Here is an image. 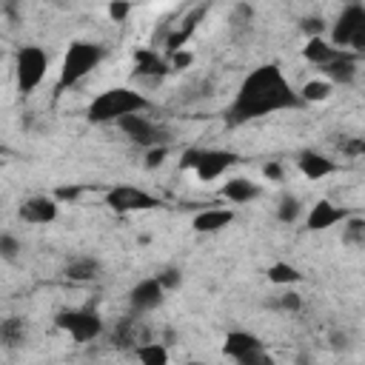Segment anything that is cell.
<instances>
[{"label":"cell","instance_id":"1","mask_svg":"<svg viewBox=\"0 0 365 365\" xmlns=\"http://www.w3.org/2000/svg\"><path fill=\"white\" fill-rule=\"evenodd\" d=\"M302 106L305 103L291 88V83L285 80L279 66L268 63V66L254 68L242 80L234 103L225 111V123L228 125H242L248 120H257V117H265V114H274V111H285V108H302Z\"/></svg>","mask_w":365,"mask_h":365},{"label":"cell","instance_id":"2","mask_svg":"<svg viewBox=\"0 0 365 365\" xmlns=\"http://www.w3.org/2000/svg\"><path fill=\"white\" fill-rule=\"evenodd\" d=\"M145 108H151V100L145 94L125 88V86H114L91 100L86 117H88V123L103 125V123H120L128 114H143Z\"/></svg>","mask_w":365,"mask_h":365},{"label":"cell","instance_id":"3","mask_svg":"<svg viewBox=\"0 0 365 365\" xmlns=\"http://www.w3.org/2000/svg\"><path fill=\"white\" fill-rule=\"evenodd\" d=\"M106 57V48L100 43H91V40H74L63 57V66H60V80H57V91H66L71 86H77L86 74H91Z\"/></svg>","mask_w":365,"mask_h":365},{"label":"cell","instance_id":"4","mask_svg":"<svg viewBox=\"0 0 365 365\" xmlns=\"http://www.w3.org/2000/svg\"><path fill=\"white\" fill-rule=\"evenodd\" d=\"M331 46L339 51H345V46H351L356 57L365 51V6L351 3L348 9H342V14L336 17V23L331 29Z\"/></svg>","mask_w":365,"mask_h":365},{"label":"cell","instance_id":"5","mask_svg":"<svg viewBox=\"0 0 365 365\" xmlns=\"http://www.w3.org/2000/svg\"><path fill=\"white\" fill-rule=\"evenodd\" d=\"M237 163L234 151H222V148H188L180 160V168H194V174L202 182H211L217 177H222L231 165Z\"/></svg>","mask_w":365,"mask_h":365},{"label":"cell","instance_id":"6","mask_svg":"<svg viewBox=\"0 0 365 365\" xmlns=\"http://www.w3.org/2000/svg\"><path fill=\"white\" fill-rule=\"evenodd\" d=\"M48 68V54L40 46H23L14 57V77H17V91L20 94H31L40 80L46 77Z\"/></svg>","mask_w":365,"mask_h":365},{"label":"cell","instance_id":"7","mask_svg":"<svg viewBox=\"0 0 365 365\" xmlns=\"http://www.w3.org/2000/svg\"><path fill=\"white\" fill-rule=\"evenodd\" d=\"M117 125L131 143L145 145V148H157V145H168L171 143V131L165 125H160V123H151L145 114H128Z\"/></svg>","mask_w":365,"mask_h":365},{"label":"cell","instance_id":"8","mask_svg":"<svg viewBox=\"0 0 365 365\" xmlns=\"http://www.w3.org/2000/svg\"><path fill=\"white\" fill-rule=\"evenodd\" d=\"M57 328H63L74 342H91L103 334V319L94 311H60L54 317Z\"/></svg>","mask_w":365,"mask_h":365},{"label":"cell","instance_id":"9","mask_svg":"<svg viewBox=\"0 0 365 365\" xmlns=\"http://www.w3.org/2000/svg\"><path fill=\"white\" fill-rule=\"evenodd\" d=\"M106 202L114 211H148V208L163 205L154 194H148L143 188H134V185H114V188H108Z\"/></svg>","mask_w":365,"mask_h":365},{"label":"cell","instance_id":"10","mask_svg":"<svg viewBox=\"0 0 365 365\" xmlns=\"http://www.w3.org/2000/svg\"><path fill=\"white\" fill-rule=\"evenodd\" d=\"M17 214H20V220H26V222L46 225V222H54V217H57V202H54V197L37 194V197L23 200Z\"/></svg>","mask_w":365,"mask_h":365},{"label":"cell","instance_id":"11","mask_svg":"<svg viewBox=\"0 0 365 365\" xmlns=\"http://www.w3.org/2000/svg\"><path fill=\"white\" fill-rule=\"evenodd\" d=\"M163 288H160V282L151 277V279H143V282H137L131 291H128V305H131V311H137V314H145V311H154V308H160V302H163Z\"/></svg>","mask_w":365,"mask_h":365},{"label":"cell","instance_id":"12","mask_svg":"<svg viewBox=\"0 0 365 365\" xmlns=\"http://www.w3.org/2000/svg\"><path fill=\"white\" fill-rule=\"evenodd\" d=\"M345 217H351L348 208H339V205H334L328 200H319L317 205H311V211L305 217V225H308V231H325V228L342 222Z\"/></svg>","mask_w":365,"mask_h":365},{"label":"cell","instance_id":"13","mask_svg":"<svg viewBox=\"0 0 365 365\" xmlns=\"http://www.w3.org/2000/svg\"><path fill=\"white\" fill-rule=\"evenodd\" d=\"M356 71H359V57L351 54V51H342L334 63L322 66V74L328 77V83H342V86L354 83L356 80Z\"/></svg>","mask_w":365,"mask_h":365},{"label":"cell","instance_id":"14","mask_svg":"<svg viewBox=\"0 0 365 365\" xmlns=\"http://www.w3.org/2000/svg\"><path fill=\"white\" fill-rule=\"evenodd\" d=\"M297 165H299V171H302L308 180H322V177H328V174L336 171V163H334L331 157H325V154H319V151H311V148L297 157Z\"/></svg>","mask_w":365,"mask_h":365},{"label":"cell","instance_id":"15","mask_svg":"<svg viewBox=\"0 0 365 365\" xmlns=\"http://www.w3.org/2000/svg\"><path fill=\"white\" fill-rule=\"evenodd\" d=\"M231 222H234V211L231 208H205L191 220L194 231H200V234H214V231H220V228H225Z\"/></svg>","mask_w":365,"mask_h":365},{"label":"cell","instance_id":"16","mask_svg":"<svg viewBox=\"0 0 365 365\" xmlns=\"http://www.w3.org/2000/svg\"><path fill=\"white\" fill-rule=\"evenodd\" d=\"M205 11H208V6H197L185 20H182V26L180 29H174V31H168V37H165V48L174 54V51H182V46H185V40L191 37V31L197 29V23L205 17Z\"/></svg>","mask_w":365,"mask_h":365},{"label":"cell","instance_id":"17","mask_svg":"<svg viewBox=\"0 0 365 365\" xmlns=\"http://www.w3.org/2000/svg\"><path fill=\"white\" fill-rule=\"evenodd\" d=\"M100 271H103V265H100V259H94V257H74V259H68L66 268H63V274H66L68 279H74V282H91V279L100 277Z\"/></svg>","mask_w":365,"mask_h":365},{"label":"cell","instance_id":"18","mask_svg":"<svg viewBox=\"0 0 365 365\" xmlns=\"http://www.w3.org/2000/svg\"><path fill=\"white\" fill-rule=\"evenodd\" d=\"M220 194H222L225 200H231V202H251V200L259 197V185L251 182V180H245V177H231V180L220 188Z\"/></svg>","mask_w":365,"mask_h":365},{"label":"cell","instance_id":"19","mask_svg":"<svg viewBox=\"0 0 365 365\" xmlns=\"http://www.w3.org/2000/svg\"><path fill=\"white\" fill-rule=\"evenodd\" d=\"M257 348H262V342L254 334H248V331H231L225 336V342H222V351L228 356H234V359H240V356H245V354H251Z\"/></svg>","mask_w":365,"mask_h":365},{"label":"cell","instance_id":"20","mask_svg":"<svg viewBox=\"0 0 365 365\" xmlns=\"http://www.w3.org/2000/svg\"><path fill=\"white\" fill-rule=\"evenodd\" d=\"M26 322L20 319V317H6V319H0V345L3 348H9V351H14V348H20V345H26Z\"/></svg>","mask_w":365,"mask_h":365},{"label":"cell","instance_id":"21","mask_svg":"<svg viewBox=\"0 0 365 365\" xmlns=\"http://www.w3.org/2000/svg\"><path fill=\"white\" fill-rule=\"evenodd\" d=\"M302 54H305V60H311V63H317V66L322 68V66L334 63L342 51H339V48H334V46H331L328 40H322V37H311V40L305 43Z\"/></svg>","mask_w":365,"mask_h":365},{"label":"cell","instance_id":"22","mask_svg":"<svg viewBox=\"0 0 365 365\" xmlns=\"http://www.w3.org/2000/svg\"><path fill=\"white\" fill-rule=\"evenodd\" d=\"M134 63H137V74H140V77H163V74L168 71V63H165L154 48L137 51Z\"/></svg>","mask_w":365,"mask_h":365},{"label":"cell","instance_id":"23","mask_svg":"<svg viewBox=\"0 0 365 365\" xmlns=\"http://www.w3.org/2000/svg\"><path fill=\"white\" fill-rule=\"evenodd\" d=\"M342 242L345 245H365V220L359 214H351L342 220Z\"/></svg>","mask_w":365,"mask_h":365},{"label":"cell","instance_id":"24","mask_svg":"<svg viewBox=\"0 0 365 365\" xmlns=\"http://www.w3.org/2000/svg\"><path fill=\"white\" fill-rule=\"evenodd\" d=\"M137 359L143 365H168V348L163 342H145L137 348Z\"/></svg>","mask_w":365,"mask_h":365},{"label":"cell","instance_id":"25","mask_svg":"<svg viewBox=\"0 0 365 365\" xmlns=\"http://www.w3.org/2000/svg\"><path fill=\"white\" fill-rule=\"evenodd\" d=\"M331 91H334V86L328 80H308L302 86V91H297V94L302 103H319V100H328Z\"/></svg>","mask_w":365,"mask_h":365},{"label":"cell","instance_id":"26","mask_svg":"<svg viewBox=\"0 0 365 365\" xmlns=\"http://www.w3.org/2000/svg\"><path fill=\"white\" fill-rule=\"evenodd\" d=\"M299 214H302V202H299V197L285 194V197L279 200V205H277V220H279V222H297Z\"/></svg>","mask_w":365,"mask_h":365},{"label":"cell","instance_id":"27","mask_svg":"<svg viewBox=\"0 0 365 365\" xmlns=\"http://www.w3.org/2000/svg\"><path fill=\"white\" fill-rule=\"evenodd\" d=\"M299 271L294 268V265H288V262H274L271 268H268V279L274 282V285H291V282H299Z\"/></svg>","mask_w":365,"mask_h":365},{"label":"cell","instance_id":"28","mask_svg":"<svg viewBox=\"0 0 365 365\" xmlns=\"http://www.w3.org/2000/svg\"><path fill=\"white\" fill-rule=\"evenodd\" d=\"M154 279L160 282V288H163V291H171V288H177V285L182 282V271H180V268H174V265H168V268H163Z\"/></svg>","mask_w":365,"mask_h":365},{"label":"cell","instance_id":"29","mask_svg":"<svg viewBox=\"0 0 365 365\" xmlns=\"http://www.w3.org/2000/svg\"><path fill=\"white\" fill-rule=\"evenodd\" d=\"M0 257L9 259V262H14L20 257V240L11 237V234H0Z\"/></svg>","mask_w":365,"mask_h":365},{"label":"cell","instance_id":"30","mask_svg":"<svg viewBox=\"0 0 365 365\" xmlns=\"http://www.w3.org/2000/svg\"><path fill=\"white\" fill-rule=\"evenodd\" d=\"M277 308L297 314V311L302 308V299H299V294H297V291H285V294H279V299H277Z\"/></svg>","mask_w":365,"mask_h":365},{"label":"cell","instance_id":"31","mask_svg":"<svg viewBox=\"0 0 365 365\" xmlns=\"http://www.w3.org/2000/svg\"><path fill=\"white\" fill-rule=\"evenodd\" d=\"M168 157V145H157V148H148L145 151V168H160Z\"/></svg>","mask_w":365,"mask_h":365},{"label":"cell","instance_id":"32","mask_svg":"<svg viewBox=\"0 0 365 365\" xmlns=\"http://www.w3.org/2000/svg\"><path fill=\"white\" fill-rule=\"evenodd\" d=\"M237 365H274V359H271L262 348H257V351H251V354L240 356V359H237Z\"/></svg>","mask_w":365,"mask_h":365},{"label":"cell","instance_id":"33","mask_svg":"<svg viewBox=\"0 0 365 365\" xmlns=\"http://www.w3.org/2000/svg\"><path fill=\"white\" fill-rule=\"evenodd\" d=\"M299 29L308 34V40H311V37H322V31H325V20H322V17H305Z\"/></svg>","mask_w":365,"mask_h":365},{"label":"cell","instance_id":"34","mask_svg":"<svg viewBox=\"0 0 365 365\" xmlns=\"http://www.w3.org/2000/svg\"><path fill=\"white\" fill-rule=\"evenodd\" d=\"M80 194H83V185H60V188L54 191V202H57V200H60V202H66V200L71 202V200H77Z\"/></svg>","mask_w":365,"mask_h":365},{"label":"cell","instance_id":"35","mask_svg":"<svg viewBox=\"0 0 365 365\" xmlns=\"http://www.w3.org/2000/svg\"><path fill=\"white\" fill-rule=\"evenodd\" d=\"M342 151H345L348 157H359V154L365 151V143H362L359 137H348V140H342Z\"/></svg>","mask_w":365,"mask_h":365},{"label":"cell","instance_id":"36","mask_svg":"<svg viewBox=\"0 0 365 365\" xmlns=\"http://www.w3.org/2000/svg\"><path fill=\"white\" fill-rule=\"evenodd\" d=\"M328 339H331V348H334V351H348V348H351V336H348L345 331H331Z\"/></svg>","mask_w":365,"mask_h":365},{"label":"cell","instance_id":"37","mask_svg":"<svg viewBox=\"0 0 365 365\" xmlns=\"http://www.w3.org/2000/svg\"><path fill=\"white\" fill-rule=\"evenodd\" d=\"M128 14H131V6H128V3H111V6H108V17L117 20V23L125 20Z\"/></svg>","mask_w":365,"mask_h":365},{"label":"cell","instance_id":"38","mask_svg":"<svg viewBox=\"0 0 365 365\" xmlns=\"http://www.w3.org/2000/svg\"><path fill=\"white\" fill-rule=\"evenodd\" d=\"M262 177L265 180H271V182H282V165L279 163H265V168H262Z\"/></svg>","mask_w":365,"mask_h":365},{"label":"cell","instance_id":"39","mask_svg":"<svg viewBox=\"0 0 365 365\" xmlns=\"http://www.w3.org/2000/svg\"><path fill=\"white\" fill-rule=\"evenodd\" d=\"M188 63H191V54H188V51H174L168 66H171V68H185Z\"/></svg>","mask_w":365,"mask_h":365},{"label":"cell","instance_id":"40","mask_svg":"<svg viewBox=\"0 0 365 365\" xmlns=\"http://www.w3.org/2000/svg\"><path fill=\"white\" fill-rule=\"evenodd\" d=\"M297 362H299V365H311V362H308V356H297Z\"/></svg>","mask_w":365,"mask_h":365},{"label":"cell","instance_id":"41","mask_svg":"<svg viewBox=\"0 0 365 365\" xmlns=\"http://www.w3.org/2000/svg\"><path fill=\"white\" fill-rule=\"evenodd\" d=\"M185 365H202V362H185Z\"/></svg>","mask_w":365,"mask_h":365}]
</instances>
